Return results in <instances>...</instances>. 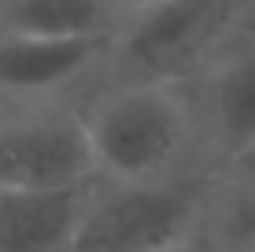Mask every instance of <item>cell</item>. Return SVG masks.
<instances>
[{
    "mask_svg": "<svg viewBox=\"0 0 255 252\" xmlns=\"http://www.w3.org/2000/svg\"><path fill=\"white\" fill-rule=\"evenodd\" d=\"M93 182L0 189V252H70Z\"/></svg>",
    "mask_w": 255,
    "mask_h": 252,
    "instance_id": "obj_7",
    "label": "cell"
},
{
    "mask_svg": "<svg viewBox=\"0 0 255 252\" xmlns=\"http://www.w3.org/2000/svg\"><path fill=\"white\" fill-rule=\"evenodd\" d=\"M237 252H255V249H237Z\"/></svg>",
    "mask_w": 255,
    "mask_h": 252,
    "instance_id": "obj_13",
    "label": "cell"
},
{
    "mask_svg": "<svg viewBox=\"0 0 255 252\" xmlns=\"http://www.w3.org/2000/svg\"><path fill=\"white\" fill-rule=\"evenodd\" d=\"M241 37L255 41V0H241Z\"/></svg>",
    "mask_w": 255,
    "mask_h": 252,
    "instance_id": "obj_10",
    "label": "cell"
},
{
    "mask_svg": "<svg viewBox=\"0 0 255 252\" xmlns=\"http://www.w3.org/2000/svg\"><path fill=\"white\" fill-rule=\"evenodd\" d=\"M96 178H163L204 171L185 85H111L82 100Z\"/></svg>",
    "mask_w": 255,
    "mask_h": 252,
    "instance_id": "obj_1",
    "label": "cell"
},
{
    "mask_svg": "<svg viewBox=\"0 0 255 252\" xmlns=\"http://www.w3.org/2000/svg\"><path fill=\"white\" fill-rule=\"evenodd\" d=\"M215 175L96 178L70 252H170L207 234Z\"/></svg>",
    "mask_w": 255,
    "mask_h": 252,
    "instance_id": "obj_3",
    "label": "cell"
},
{
    "mask_svg": "<svg viewBox=\"0 0 255 252\" xmlns=\"http://www.w3.org/2000/svg\"><path fill=\"white\" fill-rule=\"evenodd\" d=\"M170 252H218V245H215V241H211L207 234H204V238L185 241V245H178V249H170Z\"/></svg>",
    "mask_w": 255,
    "mask_h": 252,
    "instance_id": "obj_11",
    "label": "cell"
},
{
    "mask_svg": "<svg viewBox=\"0 0 255 252\" xmlns=\"http://www.w3.org/2000/svg\"><path fill=\"white\" fill-rule=\"evenodd\" d=\"M185 97L196 126V160L222 175L255 152V41L237 37L189 78Z\"/></svg>",
    "mask_w": 255,
    "mask_h": 252,
    "instance_id": "obj_5",
    "label": "cell"
},
{
    "mask_svg": "<svg viewBox=\"0 0 255 252\" xmlns=\"http://www.w3.org/2000/svg\"><path fill=\"white\" fill-rule=\"evenodd\" d=\"M111 37H48L0 30V104L78 100L93 89Z\"/></svg>",
    "mask_w": 255,
    "mask_h": 252,
    "instance_id": "obj_6",
    "label": "cell"
},
{
    "mask_svg": "<svg viewBox=\"0 0 255 252\" xmlns=\"http://www.w3.org/2000/svg\"><path fill=\"white\" fill-rule=\"evenodd\" d=\"M126 11L119 0H0V30L48 37H111Z\"/></svg>",
    "mask_w": 255,
    "mask_h": 252,
    "instance_id": "obj_8",
    "label": "cell"
},
{
    "mask_svg": "<svg viewBox=\"0 0 255 252\" xmlns=\"http://www.w3.org/2000/svg\"><path fill=\"white\" fill-rule=\"evenodd\" d=\"M207 238L218 245V252L255 249V152L215 175Z\"/></svg>",
    "mask_w": 255,
    "mask_h": 252,
    "instance_id": "obj_9",
    "label": "cell"
},
{
    "mask_svg": "<svg viewBox=\"0 0 255 252\" xmlns=\"http://www.w3.org/2000/svg\"><path fill=\"white\" fill-rule=\"evenodd\" d=\"M96 163L78 100L0 104V189L93 182Z\"/></svg>",
    "mask_w": 255,
    "mask_h": 252,
    "instance_id": "obj_4",
    "label": "cell"
},
{
    "mask_svg": "<svg viewBox=\"0 0 255 252\" xmlns=\"http://www.w3.org/2000/svg\"><path fill=\"white\" fill-rule=\"evenodd\" d=\"M237 37H241V0H159V4H148L140 11H129L122 26L111 33L108 59H104L93 89L181 85L196 78Z\"/></svg>",
    "mask_w": 255,
    "mask_h": 252,
    "instance_id": "obj_2",
    "label": "cell"
},
{
    "mask_svg": "<svg viewBox=\"0 0 255 252\" xmlns=\"http://www.w3.org/2000/svg\"><path fill=\"white\" fill-rule=\"evenodd\" d=\"M119 4H122V11H140V7H148V4H159V0H119Z\"/></svg>",
    "mask_w": 255,
    "mask_h": 252,
    "instance_id": "obj_12",
    "label": "cell"
}]
</instances>
